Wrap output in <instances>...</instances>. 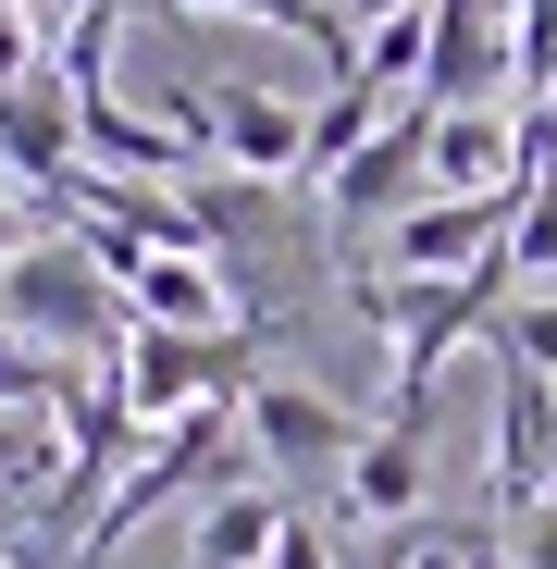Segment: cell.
Listing matches in <instances>:
<instances>
[{"label": "cell", "mask_w": 557, "mask_h": 569, "mask_svg": "<svg viewBox=\"0 0 557 569\" xmlns=\"http://www.w3.org/2000/svg\"><path fill=\"white\" fill-rule=\"evenodd\" d=\"M0 335H13L26 359H62V371H100L125 335H137V310L112 298V272L87 260L74 236H26L13 260H0Z\"/></svg>", "instance_id": "cell-1"}, {"label": "cell", "mask_w": 557, "mask_h": 569, "mask_svg": "<svg viewBox=\"0 0 557 569\" xmlns=\"http://www.w3.org/2000/svg\"><path fill=\"white\" fill-rule=\"evenodd\" d=\"M272 322H236V335H125L112 347V385H125V421H137V446L149 433H173L186 409H211V397H248L260 371H248V347H260Z\"/></svg>", "instance_id": "cell-2"}, {"label": "cell", "mask_w": 557, "mask_h": 569, "mask_svg": "<svg viewBox=\"0 0 557 569\" xmlns=\"http://www.w3.org/2000/svg\"><path fill=\"white\" fill-rule=\"evenodd\" d=\"M236 433H248V458H260V470H347L371 421H359L347 397H322V385H286V371H260L248 409H236Z\"/></svg>", "instance_id": "cell-3"}, {"label": "cell", "mask_w": 557, "mask_h": 569, "mask_svg": "<svg viewBox=\"0 0 557 569\" xmlns=\"http://www.w3.org/2000/svg\"><path fill=\"white\" fill-rule=\"evenodd\" d=\"M434 112H508V0H434Z\"/></svg>", "instance_id": "cell-4"}, {"label": "cell", "mask_w": 557, "mask_h": 569, "mask_svg": "<svg viewBox=\"0 0 557 569\" xmlns=\"http://www.w3.org/2000/svg\"><path fill=\"white\" fill-rule=\"evenodd\" d=\"M421 496H434V458H421V433H397V421H371L359 458L335 470V520H347V532H421Z\"/></svg>", "instance_id": "cell-5"}, {"label": "cell", "mask_w": 557, "mask_h": 569, "mask_svg": "<svg viewBox=\"0 0 557 569\" xmlns=\"http://www.w3.org/2000/svg\"><path fill=\"white\" fill-rule=\"evenodd\" d=\"M0 173L38 186V199H62V186L87 173V149H74V87H62V74L0 87Z\"/></svg>", "instance_id": "cell-6"}, {"label": "cell", "mask_w": 557, "mask_h": 569, "mask_svg": "<svg viewBox=\"0 0 557 569\" xmlns=\"http://www.w3.org/2000/svg\"><path fill=\"white\" fill-rule=\"evenodd\" d=\"M385 124H397V87H371V74H335L322 100H310V173H298V186H335V173H347L371 137H385Z\"/></svg>", "instance_id": "cell-7"}, {"label": "cell", "mask_w": 557, "mask_h": 569, "mask_svg": "<svg viewBox=\"0 0 557 569\" xmlns=\"http://www.w3.org/2000/svg\"><path fill=\"white\" fill-rule=\"evenodd\" d=\"M272 532H286V496L223 483V496L199 508V545H186V569H272Z\"/></svg>", "instance_id": "cell-8"}, {"label": "cell", "mask_w": 557, "mask_h": 569, "mask_svg": "<svg viewBox=\"0 0 557 569\" xmlns=\"http://www.w3.org/2000/svg\"><path fill=\"white\" fill-rule=\"evenodd\" d=\"M496 371H533V385H557V284H520V298L496 310Z\"/></svg>", "instance_id": "cell-9"}, {"label": "cell", "mask_w": 557, "mask_h": 569, "mask_svg": "<svg viewBox=\"0 0 557 569\" xmlns=\"http://www.w3.org/2000/svg\"><path fill=\"white\" fill-rule=\"evenodd\" d=\"M508 87L557 100V0H508Z\"/></svg>", "instance_id": "cell-10"}, {"label": "cell", "mask_w": 557, "mask_h": 569, "mask_svg": "<svg viewBox=\"0 0 557 569\" xmlns=\"http://www.w3.org/2000/svg\"><path fill=\"white\" fill-rule=\"evenodd\" d=\"M397 569H508V532H471V520H446V532H397Z\"/></svg>", "instance_id": "cell-11"}, {"label": "cell", "mask_w": 557, "mask_h": 569, "mask_svg": "<svg viewBox=\"0 0 557 569\" xmlns=\"http://www.w3.org/2000/svg\"><path fill=\"white\" fill-rule=\"evenodd\" d=\"M520 124V199H557V100H508Z\"/></svg>", "instance_id": "cell-12"}, {"label": "cell", "mask_w": 557, "mask_h": 569, "mask_svg": "<svg viewBox=\"0 0 557 569\" xmlns=\"http://www.w3.org/2000/svg\"><path fill=\"white\" fill-rule=\"evenodd\" d=\"M508 272H520V284H557V199H520V223H508Z\"/></svg>", "instance_id": "cell-13"}, {"label": "cell", "mask_w": 557, "mask_h": 569, "mask_svg": "<svg viewBox=\"0 0 557 569\" xmlns=\"http://www.w3.org/2000/svg\"><path fill=\"white\" fill-rule=\"evenodd\" d=\"M272 569H347V557H335V532H322V520H298V508H286V532H272Z\"/></svg>", "instance_id": "cell-14"}, {"label": "cell", "mask_w": 557, "mask_h": 569, "mask_svg": "<svg viewBox=\"0 0 557 569\" xmlns=\"http://www.w3.org/2000/svg\"><path fill=\"white\" fill-rule=\"evenodd\" d=\"M508 569H557V508H533V520H508Z\"/></svg>", "instance_id": "cell-15"}, {"label": "cell", "mask_w": 557, "mask_h": 569, "mask_svg": "<svg viewBox=\"0 0 557 569\" xmlns=\"http://www.w3.org/2000/svg\"><path fill=\"white\" fill-rule=\"evenodd\" d=\"M397 13H421V0H335V26H347V38H371V26H397Z\"/></svg>", "instance_id": "cell-16"}, {"label": "cell", "mask_w": 557, "mask_h": 569, "mask_svg": "<svg viewBox=\"0 0 557 569\" xmlns=\"http://www.w3.org/2000/svg\"><path fill=\"white\" fill-rule=\"evenodd\" d=\"M347 569H397V532H371V545H359V557H347Z\"/></svg>", "instance_id": "cell-17"}, {"label": "cell", "mask_w": 557, "mask_h": 569, "mask_svg": "<svg viewBox=\"0 0 557 569\" xmlns=\"http://www.w3.org/2000/svg\"><path fill=\"white\" fill-rule=\"evenodd\" d=\"M0 569H38V557H26V545H0Z\"/></svg>", "instance_id": "cell-18"}]
</instances>
